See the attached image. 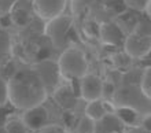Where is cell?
<instances>
[{
	"label": "cell",
	"mask_w": 151,
	"mask_h": 133,
	"mask_svg": "<svg viewBox=\"0 0 151 133\" xmlns=\"http://www.w3.org/2000/svg\"><path fill=\"white\" fill-rule=\"evenodd\" d=\"M7 89L8 103L21 111L44 104L48 98L45 84L33 66L18 67L7 80Z\"/></svg>",
	"instance_id": "obj_1"
},
{
	"label": "cell",
	"mask_w": 151,
	"mask_h": 133,
	"mask_svg": "<svg viewBox=\"0 0 151 133\" xmlns=\"http://www.w3.org/2000/svg\"><path fill=\"white\" fill-rule=\"evenodd\" d=\"M111 103L115 109H128L144 117L151 115V99L143 93L140 85L128 84L115 89Z\"/></svg>",
	"instance_id": "obj_2"
},
{
	"label": "cell",
	"mask_w": 151,
	"mask_h": 133,
	"mask_svg": "<svg viewBox=\"0 0 151 133\" xmlns=\"http://www.w3.org/2000/svg\"><path fill=\"white\" fill-rule=\"evenodd\" d=\"M60 77L68 82L80 81L88 73V59L78 47H68L58 59Z\"/></svg>",
	"instance_id": "obj_3"
},
{
	"label": "cell",
	"mask_w": 151,
	"mask_h": 133,
	"mask_svg": "<svg viewBox=\"0 0 151 133\" xmlns=\"http://www.w3.org/2000/svg\"><path fill=\"white\" fill-rule=\"evenodd\" d=\"M73 25V18L70 15H59L48 21L44 26V35L48 37L51 44L56 50H66L69 43V33Z\"/></svg>",
	"instance_id": "obj_4"
},
{
	"label": "cell",
	"mask_w": 151,
	"mask_h": 133,
	"mask_svg": "<svg viewBox=\"0 0 151 133\" xmlns=\"http://www.w3.org/2000/svg\"><path fill=\"white\" fill-rule=\"evenodd\" d=\"M124 51L131 59H144L151 52V36L132 33L125 37Z\"/></svg>",
	"instance_id": "obj_5"
},
{
	"label": "cell",
	"mask_w": 151,
	"mask_h": 133,
	"mask_svg": "<svg viewBox=\"0 0 151 133\" xmlns=\"http://www.w3.org/2000/svg\"><path fill=\"white\" fill-rule=\"evenodd\" d=\"M32 66L40 74V77L43 78L48 93L54 92L59 86V81L62 77H60V73H59L58 62L52 60V59H40L36 63H33Z\"/></svg>",
	"instance_id": "obj_6"
},
{
	"label": "cell",
	"mask_w": 151,
	"mask_h": 133,
	"mask_svg": "<svg viewBox=\"0 0 151 133\" xmlns=\"http://www.w3.org/2000/svg\"><path fill=\"white\" fill-rule=\"evenodd\" d=\"M78 91L80 96L87 103L102 99L103 93V80L99 75L87 73L83 78L78 81Z\"/></svg>",
	"instance_id": "obj_7"
},
{
	"label": "cell",
	"mask_w": 151,
	"mask_h": 133,
	"mask_svg": "<svg viewBox=\"0 0 151 133\" xmlns=\"http://www.w3.org/2000/svg\"><path fill=\"white\" fill-rule=\"evenodd\" d=\"M68 0H32L33 11L43 21H51L62 15Z\"/></svg>",
	"instance_id": "obj_8"
},
{
	"label": "cell",
	"mask_w": 151,
	"mask_h": 133,
	"mask_svg": "<svg viewBox=\"0 0 151 133\" xmlns=\"http://www.w3.org/2000/svg\"><path fill=\"white\" fill-rule=\"evenodd\" d=\"M21 118L30 132H39L47 125H50L48 124L50 122V113L44 104L22 111Z\"/></svg>",
	"instance_id": "obj_9"
},
{
	"label": "cell",
	"mask_w": 151,
	"mask_h": 133,
	"mask_svg": "<svg viewBox=\"0 0 151 133\" xmlns=\"http://www.w3.org/2000/svg\"><path fill=\"white\" fill-rule=\"evenodd\" d=\"M127 36L122 33V30L118 27L115 22H103L99 25V35L98 39L104 44V45H111V47H124Z\"/></svg>",
	"instance_id": "obj_10"
},
{
	"label": "cell",
	"mask_w": 151,
	"mask_h": 133,
	"mask_svg": "<svg viewBox=\"0 0 151 133\" xmlns=\"http://www.w3.org/2000/svg\"><path fill=\"white\" fill-rule=\"evenodd\" d=\"M33 14L35 11L30 0H17L10 10V18L12 21V25L21 27L28 26L32 22Z\"/></svg>",
	"instance_id": "obj_11"
},
{
	"label": "cell",
	"mask_w": 151,
	"mask_h": 133,
	"mask_svg": "<svg viewBox=\"0 0 151 133\" xmlns=\"http://www.w3.org/2000/svg\"><path fill=\"white\" fill-rule=\"evenodd\" d=\"M54 100L60 109L65 111H73L78 100V93L73 89L72 82H68L65 85H59L54 92H52Z\"/></svg>",
	"instance_id": "obj_12"
},
{
	"label": "cell",
	"mask_w": 151,
	"mask_h": 133,
	"mask_svg": "<svg viewBox=\"0 0 151 133\" xmlns=\"http://www.w3.org/2000/svg\"><path fill=\"white\" fill-rule=\"evenodd\" d=\"M125 124L117 114L104 115L100 121L95 122V133H124Z\"/></svg>",
	"instance_id": "obj_13"
},
{
	"label": "cell",
	"mask_w": 151,
	"mask_h": 133,
	"mask_svg": "<svg viewBox=\"0 0 151 133\" xmlns=\"http://www.w3.org/2000/svg\"><path fill=\"white\" fill-rule=\"evenodd\" d=\"M115 111V107L113 106V103L106 102L103 99H98L93 102L87 103L85 110H84V115H87L88 118H91L92 121H100L104 115L111 114Z\"/></svg>",
	"instance_id": "obj_14"
},
{
	"label": "cell",
	"mask_w": 151,
	"mask_h": 133,
	"mask_svg": "<svg viewBox=\"0 0 151 133\" xmlns=\"http://www.w3.org/2000/svg\"><path fill=\"white\" fill-rule=\"evenodd\" d=\"M114 22L118 25V27L122 30L124 35L129 36L132 33H136V29H137L140 22V15L135 10H128L127 8L124 12L115 17Z\"/></svg>",
	"instance_id": "obj_15"
},
{
	"label": "cell",
	"mask_w": 151,
	"mask_h": 133,
	"mask_svg": "<svg viewBox=\"0 0 151 133\" xmlns=\"http://www.w3.org/2000/svg\"><path fill=\"white\" fill-rule=\"evenodd\" d=\"M96 0H72V12L78 19H84L91 12Z\"/></svg>",
	"instance_id": "obj_16"
},
{
	"label": "cell",
	"mask_w": 151,
	"mask_h": 133,
	"mask_svg": "<svg viewBox=\"0 0 151 133\" xmlns=\"http://www.w3.org/2000/svg\"><path fill=\"white\" fill-rule=\"evenodd\" d=\"M4 133H28L29 129L24 124L21 117H8L3 126Z\"/></svg>",
	"instance_id": "obj_17"
},
{
	"label": "cell",
	"mask_w": 151,
	"mask_h": 133,
	"mask_svg": "<svg viewBox=\"0 0 151 133\" xmlns=\"http://www.w3.org/2000/svg\"><path fill=\"white\" fill-rule=\"evenodd\" d=\"M12 36L8 29L0 26V54L11 56L12 54Z\"/></svg>",
	"instance_id": "obj_18"
},
{
	"label": "cell",
	"mask_w": 151,
	"mask_h": 133,
	"mask_svg": "<svg viewBox=\"0 0 151 133\" xmlns=\"http://www.w3.org/2000/svg\"><path fill=\"white\" fill-rule=\"evenodd\" d=\"M72 133H95V121H92L87 115H83L78 118Z\"/></svg>",
	"instance_id": "obj_19"
},
{
	"label": "cell",
	"mask_w": 151,
	"mask_h": 133,
	"mask_svg": "<svg viewBox=\"0 0 151 133\" xmlns=\"http://www.w3.org/2000/svg\"><path fill=\"white\" fill-rule=\"evenodd\" d=\"M102 4L106 11L115 17L127 10V4L124 0H102Z\"/></svg>",
	"instance_id": "obj_20"
},
{
	"label": "cell",
	"mask_w": 151,
	"mask_h": 133,
	"mask_svg": "<svg viewBox=\"0 0 151 133\" xmlns=\"http://www.w3.org/2000/svg\"><path fill=\"white\" fill-rule=\"evenodd\" d=\"M140 88L143 91V93L151 99V65L146 67V70L143 71L142 80H140Z\"/></svg>",
	"instance_id": "obj_21"
},
{
	"label": "cell",
	"mask_w": 151,
	"mask_h": 133,
	"mask_svg": "<svg viewBox=\"0 0 151 133\" xmlns=\"http://www.w3.org/2000/svg\"><path fill=\"white\" fill-rule=\"evenodd\" d=\"M8 103V89H7V80L0 75V110L4 109Z\"/></svg>",
	"instance_id": "obj_22"
},
{
	"label": "cell",
	"mask_w": 151,
	"mask_h": 133,
	"mask_svg": "<svg viewBox=\"0 0 151 133\" xmlns=\"http://www.w3.org/2000/svg\"><path fill=\"white\" fill-rule=\"evenodd\" d=\"M127 7H132L135 11H146V7H147V3L148 0H124Z\"/></svg>",
	"instance_id": "obj_23"
},
{
	"label": "cell",
	"mask_w": 151,
	"mask_h": 133,
	"mask_svg": "<svg viewBox=\"0 0 151 133\" xmlns=\"http://www.w3.org/2000/svg\"><path fill=\"white\" fill-rule=\"evenodd\" d=\"M37 133H69L62 125H55V124H50Z\"/></svg>",
	"instance_id": "obj_24"
},
{
	"label": "cell",
	"mask_w": 151,
	"mask_h": 133,
	"mask_svg": "<svg viewBox=\"0 0 151 133\" xmlns=\"http://www.w3.org/2000/svg\"><path fill=\"white\" fill-rule=\"evenodd\" d=\"M124 133H151V130L146 129L144 126L135 125V126H129L128 129H125V132Z\"/></svg>",
	"instance_id": "obj_25"
},
{
	"label": "cell",
	"mask_w": 151,
	"mask_h": 133,
	"mask_svg": "<svg viewBox=\"0 0 151 133\" xmlns=\"http://www.w3.org/2000/svg\"><path fill=\"white\" fill-rule=\"evenodd\" d=\"M10 59V56H6V55H1L0 54V71H1V69H3V66L7 63V60Z\"/></svg>",
	"instance_id": "obj_26"
},
{
	"label": "cell",
	"mask_w": 151,
	"mask_h": 133,
	"mask_svg": "<svg viewBox=\"0 0 151 133\" xmlns=\"http://www.w3.org/2000/svg\"><path fill=\"white\" fill-rule=\"evenodd\" d=\"M146 15L150 18L151 21V0H148V3H147V7H146Z\"/></svg>",
	"instance_id": "obj_27"
},
{
	"label": "cell",
	"mask_w": 151,
	"mask_h": 133,
	"mask_svg": "<svg viewBox=\"0 0 151 133\" xmlns=\"http://www.w3.org/2000/svg\"><path fill=\"white\" fill-rule=\"evenodd\" d=\"M3 17H4V15H3V14H1V12H0V19H1V18H3Z\"/></svg>",
	"instance_id": "obj_28"
},
{
	"label": "cell",
	"mask_w": 151,
	"mask_h": 133,
	"mask_svg": "<svg viewBox=\"0 0 151 133\" xmlns=\"http://www.w3.org/2000/svg\"><path fill=\"white\" fill-rule=\"evenodd\" d=\"M28 133H37V132H30V130H29V132Z\"/></svg>",
	"instance_id": "obj_29"
},
{
	"label": "cell",
	"mask_w": 151,
	"mask_h": 133,
	"mask_svg": "<svg viewBox=\"0 0 151 133\" xmlns=\"http://www.w3.org/2000/svg\"><path fill=\"white\" fill-rule=\"evenodd\" d=\"M30 1H32V0H30Z\"/></svg>",
	"instance_id": "obj_30"
}]
</instances>
